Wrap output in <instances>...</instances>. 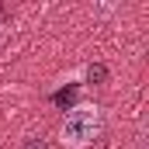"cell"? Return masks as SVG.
Instances as JSON below:
<instances>
[{"label": "cell", "mask_w": 149, "mask_h": 149, "mask_svg": "<svg viewBox=\"0 0 149 149\" xmlns=\"http://www.w3.org/2000/svg\"><path fill=\"white\" fill-rule=\"evenodd\" d=\"M73 87H66V90H56V94H52V101H56V104H70V101H73Z\"/></svg>", "instance_id": "3"}, {"label": "cell", "mask_w": 149, "mask_h": 149, "mask_svg": "<svg viewBox=\"0 0 149 149\" xmlns=\"http://www.w3.org/2000/svg\"><path fill=\"white\" fill-rule=\"evenodd\" d=\"M87 80H90V83H104V80H108V66H104V63L87 66Z\"/></svg>", "instance_id": "2"}, {"label": "cell", "mask_w": 149, "mask_h": 149, "mask_svg": "<svg viewBox=\"0 0 149 149\" xmlns=\"http://www.w3.org/2000/svg\"><path fill=\"white\" fill-rule=\"evenodd\" d=\"M24 149H49V146H45V139H35L31 135V139H24Z\"/></svg>", "instance_id": "4"}, {"label": "cell", "mask_w": 149, "mask_h": 149, "mask_svg": "<svg viewBox=\"0 0 149 149\" xmlns=\"http://www.w3.org/2000/svg\"><path fill=\"white\" fill-rule=\"evenodd\" d=\"M101 132H104V111L97 104H80V108H73V111L66 114L59 135H63V146L83 149V146H90V142H97Z\"/></svg>", "instance_id": "1"}]
</instances>
